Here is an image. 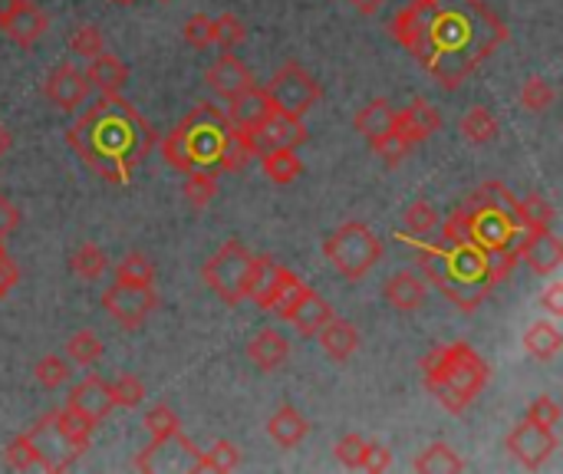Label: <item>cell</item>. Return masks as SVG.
<instances>
[{
	"label": "cell",
	"instance_id": "1",
	"mask_svg": "<svg viewBox=\"0 0 563 474\" xmlns=\"http://www.w3.org/2000/svg\"><path fill=\"white\" fill-rule=\"evenodd\" d=\"M393 36L452 89L505 40V23L482 0H416L396 13Z\"/></svg>",
	"mask_w": 563,
	"mask_h": 474
},
{
	"label": "cell",
	"instance_id": "2",
	"mask_svg": "<svg viewBox=\"0 0 563 474\" xmlns=\"http://www.w3.org/2000/svg\"><path fill=\"white\" fill-rule=\"evenodd\" d=\"M66 142L106 181L129 185L132 165L155 145V132L125 99H119V92H102V99L66 132Z\"/></svg>",
	"mask_w": 563,
	"mask_h": 474
},
{
	"label": "cell",
	"instance_id": "3",
	"mask_svg": "<svg viewBox=\"0 0 563 474\" xmlns=\"http://www.w3.org/2000/svg\"><path fill=\"white\" fill-rule=\"evenodd\" d=\"M416 257L422 274L459 307V310H475L488 290V261L485 251L475 244H416Z\"/></svg>",
	"mask_w": 563,
	"mask_h": 474
},
{
	"label": "cell",
	"instance_id": "4",
	"mask_svg": "<svg viewBox=\"0 0 563 474\" xmlns=\"http://www.w3.org/2000/svg\"><path fill=\"white\" fill-rule=\"evenodd\" d=\"M422 373H426V389L432 393V399H439V406L449 409L452 416L468 412V406L488 386V363L468 343L435 346L422 360Z\"/></svg>",
	"mask_w": 563,
	"mask_h": 474
},
{
	"label": "cell",
	"instance_id": "5",
	"mask_svg": "<svg viewBox=\"0 0 563 474\" xmlns=\"http://www.w3.org/2000/svg\"><path fill=\"white\" fill-rule=\"evenodd\" d=\"M228 129H231L228 115H221L214 106L201 102L195 112H188L162 139V155L181 175H188L195 168L218 172V155H221V145H224Z\"/></svg>",
	"mask_w": 563,
	"mask_h": 474
},
{
	"label": "cell",
	"instance_id": "6",
	"mask_svg": "<svg viewBox=\"0 0 563 474\" xmlns=\"http://www.w3.org/2000/svg\"><path fill=\"white\" fill-rule=\"evenodd\" d=\"M323 257L336 267L340 277L363 280L379 264L383 241L363 221H346L323 241Z\"/></svg>",
	"mask_w": 563,
	"mask_h": 474
},
{
	"label": "cell",
	"instance_id": "7",
	"mask_svg": "<svg viewBox=\"0 0 563 474\" xmlns=\"http://www.w3.org/2000/svg\"><path fill=\"white\" fill-rule=\"evenodd\" d=\"M251 267H254V254L241 244V241H224L201 267V277L208 284V290L228 304V307H238L247 290V277H251Z\"/></svg>",
	"mask_w": 563,
	"mask_h": 474
},
{
	"label": "cell",
	"instance_id": "8",
	"mask_svg": "<svg viewBox=\"0 0 563 474\" xmlns=\"http://www.w3.org/2000/svg\"><path fill=\"white\" fill-rule=\"evenodd\" d=\"M267 96L274 102L277 112H290V115H307L317 102H320V86L317 79L300 66V63H287L267 86Z\"/></svg>",
	"mask_w": 563,
	"mask_h": 474
},
{
	"label": "cell",
	"instance_id": "9",
	"mask_svg": "<svg viewBox=\"0 0 563 474\" xmlns=\"http://www.w3.org/2000/svg\"><path fill=\"white\" fill-rule=\"evenodd\" d=\"M468 211V244L482 247V251H498V247H518V238L525 234V228L518 221H511L508 214L465 201Z\"/></svg>",
	"mask_w": 563,
	"mask_h": 474
},
{
	"label": "cell",
	"instance_id": "10",
	"mask_svg": "<svg viewBox=\"0 0 563 474\" xmlns=\"http://www.w3.org/2000/svg\"><path fill=\"white\" fill-rule=\"evenodd\" d=\"M158 307V294L155 287H135V284H112L106 294H102V310L125 330H135L142 327Z\"/></svg>",
	"mask_w": 563,
	"mask_h": 474
},
{
	"label": "cell",
	"instance_id": "11",
	"mask_svg": "<svg viewBox=\"0 0 563 474\" xmlns=\"http://www.w3.org/2000/svg\"><path fill=\"white\" fill-rule=\"evenodd\" d=\"M198 449L178 432L172 436H162V439H152V445L135 459V469L139 472H195L198 465Z\"/></svg>",
	"mask_w": 563,
	"mask_h": 474
},
{
	"label": "cell",
	"instance_id": "12",
	"mask_svg": "<svg viewBox=\"0 0 563 474\" xmlns=\"http://www.w3.org/2000/svg\"><path fill=\"white\" fill-rule=\"evenodd\" d=\"M558 436H554V429H544V426H538V422H521L511 436H508V449H511V455L521 462V469H528V472H538L541 465H548L551 462V455L558 452Z\"/></svg>",
	"mask_w": 563,
	"mask_h": 474
},
{
	"label": "cell",
	"instance_id": "13",
	"mask_svg": "<svg viewBox=\"0 0 563 474\" xmlns=\"http://www.w3.org/2000/svg\"><path fill=\"white\" fill-rule=\"evenodd\" d=\"M518 261H525L538 277H551L561 271L563 241L551 228H531L518 238Z\"/></svg>",
	"mask_w": 563,
	"mask_h": 474
},
{
	"label": "cell",
	"instance_id": "14",
	"mask_svg": "<svg viewBox=\"0 0 563 474\" xmlns=\"http://www.w3.org/2000/svg\"><path fill=\"white\" fill-rule=\"evenodd\" d=\"M26 436H30V442L36 445V455H40V469H43V472H66V469L79 459V452H76V449L63 439V432L56 429L53 412L43 416V419H36V426H33Z\"/></svg>",
	"mask_w": 563,
	"mask_h": 474
},
{
	"label": "cell",
	"instance_id": "15",
	"mask_svg": "<svg viewBox=\"0 0 563 474\" xmlns=\"http://www.w3.org/2000/svg\"><path fill=\"white\" fill-rule=\"evenodd\" d=\"M43 96H46L56 109L73 112V109H79V106L86 102V96H89V79H86V73H79L73 63H59V66H53L49 76L43 79Z\"/></svg>",
	"mask_w": 563,
	"mask_h": 474
},
{
	"label": "cell",
	"instance_id": "16",
	"mask_svg": "<svg viewBox=\"0 0 563 474\" xmlns=\"http://www.w3.org/2000/svg\"><path fill=\"white\" fill-rule=\"evenodd\" d=\"M66 409L76 412V416H82L89 426L109 419V412L115 409V403H112V396H109V383L99 379V376L79 379V383L69 389V396H66Z\"/></svg>",
	"mask_w": 563,
	"mask_h": 474
},
{
	"label": "cell",
	"instance_id": "17",
	"mask_svg": "<svg viewBox=\"0 0 563 474\" xmlns=\"http://www.w3.org/2000/svg\"><path fill=\"white\" fill-rule=\"evenodd\" d=\"M254 139H257L261 152H264V148H297V145H303V142L310 139V132H307V125H303L300 115L277 112V109H274V112L254 129Z\"/></svg>",
	"mask_w": 563,
	"mask_h": 474
},
{
	"label": "cell",
	"instance_id": "18",
	"mask_svg": "<svg viewBox=\"0 0 563 474\" xmlns=\"http://www.w3.org/2000/svg\"><path fill=\"white\" fill-rule=\"evenodd\" d=\"M271 112H274V102H271L267 89L264 86H254V82L247 89H241L238 96L228 99V122L234 129H244V132H254Z\"/></svg>",
	"mask_w": 563,
	"mask_h": 474
},
{
	"label": "cell",
	"instance_id": "19",
	"mask_svg": "<svg viewBox=\"0 0 563 474\" xmlns=\"http://www.w3.org/2000/svg\"><path fill=\"white\" fill-rule=\"evenodd\" d=\"M205 82H208V89H211L214 96L231 99V96H238L241 89H247V86L254 82V76H251V69H247L238 56H231V49H224V53L208 66Z\"/></svg>",
	"mask_w": 563,
	"mask_h": 474
},
{
	"label": "cell",
	"instance_id": "20",
	"mask_svg": "<svg viewBox=\"0 0 563 474\" xmlns=\"http://www.w3.org/2000/svg\"><path fill=\"white\" fill-rule=\"evenodd\" d=\"M393 129H399L416 145V142L432 139L442 129V115H439V109H432L429 99H412L406 109L396 112V125Z\"/></svg>",
	"mask_w": 563,
	"mask_h": 474
},
{
	"label": "cell",
	"instance_id": "21",
	"mask_svg": "<svg viewBox=\"0 0 563 474\" xmlns=\"http://www.w3.org/2000/svg\"><path fill=\"white\" fill-rule=\"evenodd\" d=\"M284 277H287V267H280L274 257H254V267H251L244 297L254 300L261 310H271L274 307V297H277L280 284H284Z\"/></svg>",
	"mask_w": 563,
	"mask_h": 474
},
{
	"label": "cell",
	"instance_id": "22",
	"mask_svg": "<svg viewBox=\"0 0 563 474\" xmlns=\"http://www.w3.org/2000/svg\"><path fill=\"white\" fill-rule=\"evenodd\" d=\"M46 26H49L46 13H43L36 3H30V0H23V3L0 23V30H3L16 46H23V49L36 46V40L46 33Z\"/></svg>",
	"mask_w": 563,
	"mask_h": 474
},
{
	"label": "cell",
	"instance_id": "23",
	"mask_svg": "<svg viewBox=\"0 0 563 474\" xmlns=\"http://www.w3.org/2000/svg\"><path fill=\"white\" fill-rule=\"evenodd\" d=\"M287 356H290V340H287L280 330H274V327L261 330V333L247 343V360H251L261 373L280 370V366L287 363Z\"/></svg>",
	"mask_w": 563,
	"mask_h": 474
},
{
	"label": "cell",
	"instance_id": "24",
	"mask_svg": "<svg viewBox=\"0 0 563 474\" xmlns=\"http://www.w3.org/2000/svg\"><path fill=\"white\" fill-rule=\"evenodd\" d=\"M333 317V307L313 290V287H307L303 290V297L297 300V307L290 310V323H294V330L300 333V337H317L320 333V327L327 323Z\"/></svg>",
	"mask_w": 563,
	"mask_h": 474
},
{
	"label": "cell",
	"instance_id": "25",
	"mask_svg": "<svg viewBox=\"0 0 563 474\" xmlns=\"http://www.w3.org/2000/svg\"><path fill=\"white\" fill-rule=\"evenodd\" d=\"M317 337H320L323 353H327L333 363H346V360L360 350V333H356V327L346 323V320H336V317H330V320L320 327Z\"/></svg>",
	"mask_w": 563,
	"mask_h": 474
},
{
	"label": "cell",
	"instance_id": "26",
	"mask_svg": "<svg viewBox=\"0 0 563 474\" xmlns=\"http://www.w3.org/2000/svg\"><path fill=\"white\" fill-rule=\"evenodd\" d=\"M257 155H261V145L254 139V132H244V129L231 125L228 135H224L221 155H218V172H241Z\"/></svg>",
	"mask_w": 563,
	"mask_h": 474
},
{
	"label": "cell",
	"instance_id": "27",
	"mask_svg": "<svg viewBox=\"0 0 563 474\" xmlns=\"http://www.w3.org/2000/svg\"><path fill=\"white\" fill-rule=\"evenodd\" d=\"M86 79H89V86H96L102 92H122L125 82H129V66L119 56H112V53L102 49V53H96L89 59Z\"/></svg>",
	"mask_w": 563,
	"mask_h": 474
},
{
	"label": "cell",
	"instance_id": "28",
	"mask_svg": "<svg viewBox=\"0 0 563 474\" xmlns=\"http://www.w3.org/2000/svg\"><path fill=\"white\" fill-rule=\"evenodd\" d=\"M383 294H386L389 307H396L399 313H412V310H419L426 304V284L416 274H409V271L393 274L386 280V290Z\"/></svg>",
	"mask_w": 563,
	"mask_h": 474
},
{
	"label": "cell",
	"instance_id": "29",
	"mask_svg": "<svg viewBox=\"0 0 563 474\" xmlns=\"http://www.w3.org/2000/svg\"><path fill=\"white\" fill-rule=\"evenodd\" d=\"M307 432H310V426H307V419H303L294 406H280V409L271 416V422H267V436H271L280 449H297V445L307 439Z\"/></svg>",
	"mask_w": 563,
	"mask_h": 474
},
{
	"label": "cell",
	"instance_id": "30",
	"mask_svg": "<svg viewBox=\"0 0 563 474\" xmlns=\"http://www.w3.org/2000/svg\"><path fill=\"white\" fill-rule=\"evenodd\" d=\"M257 158H261L264 175H267L274 185H290V181H297L300 172H303V162H300V155H297L294 148H264Z\"/></svg>",
	"mask_w": 563,
	"mask_h": 474
},
{
	"label": "cell",
	"instance_id": "31",
	"mask_svg": "<svg viewBox=\"0 0 563 474\" xmlns=\"http://www.w3.org/2000/svg\"><path fill=\"white\" fill-rule=\"evenodd\" d=\"M353 125H356V132H360L363 139L373 142V139L386 135V132L396 125V109H393L386 99H376V102H369V106H363V109L356 112Z\"/></svg>",
	"mask_w": 563,
	"mask_h": 474
},
{
	"label": "cell",
	"instance_id": "32",
	"mask_svg": "<svg viewBox=\"0 0 563 474\" xmlns=\"http://www.w3.org/2000/svg\"><path fill=\"white\" fill-rule=\"evenodd\" d=\"M419 474H459L465 472V462L449 442H432L412 465Z\"/></svg>",
	"mask_w": 563,
	"mask_h": 474
},
{
	"label": "cell",
	"instance_id": "33",
	"mask_svg": "<svg viewBox=\"0 0 563 474\" xmlns=\"http://www.w3.org/2000/svg\"><path fill=\"white\" fill-rule=\"evenodd\" d=\"M561 330H558L554 323H548V320L528 327V333H525V350H528V356H534V360H541V363L554 360V356L561 353Z\"/></svg>",
	"mask_w": 563,
	"mask_h": 474
},
{
	"label": "cell",
	"instance_id": "34",
	"mask_svg": "<svg viewBox=\"0 0 563 474\" xmlns=\"http://www.w3.org/2000/svg\"><path fill=\"white\" fill-rule=\"evenodd\" d=\"M462 132H465V139H468V142L485 145V142H495V139H498L501 125H498V119H495V112H492V109H485V106H472V109L465 112V119H462Z\"/></svg>",
	"mask_w": 563,
	"mask_h": 474
},
{
	"label": "cell",
	"instance_id": "35",
	"mask_svg": "<svg viewBox=\"0 0 563 474\" xmlns=\"http://www.w3.org/2000/svg\"><path fill=\"white\" fill-rule=\"evenodd\" d=\"M69 267H73V274L76 277H82V280H99L106 271H109V261H106V254H102V247L99 244H79L76 251H73V257H69Z\"/></svg>",
	"mask_w": 563,
	"mask_h": 474
},
{
	"label": "cell",
	"instance_id": "36",
	"mask_svg": "<svg viewBox=\"0 0 563 474\" xmlns=\"http://www.w3.org/2000/svg\"><path fill=\"white\" fill-rule=\"evenodd\" d=\"M102 353H106V346H102V340L92 330H79V333H73L66 340V356L76 366H86L89 370V366H96L102 360Z\"/></svg>",
	"mask_w": 563,
	"mask_h": 474
},
{
	"label": "cell",
	"instance_id": "37",
	"mask_svg": "<svg viewBox=\"0 0 563 474\" xmlns=\"http://www.w3.org/2000/svg\"><path fill=\"white\" fill-rule=\"evenodd\" d=\"M53 422H56V429L63 432V439L82 455V452H89V442H92V426L82 419V416H76V412H69L66 406L59 409V412H53Z\"/></svg>",
	"mask_w": 563,
	"mask_h": 474
},
{
	"label": "cell",
	"instance_id": "38",
	"mask_svg": "<svg viewBox=\"0 0 563 474\" xmlns=\"http://www.w3.org/2000/svg\"><path fill=\"white\" fill-rule=\"evenodd\" d=\"M238 465H241V452H238V445H234V442H218V445H211L208 452H201V455H198L195 472L228 474V472H234Z\"/></svg>",
	"mask_w": 563,
	"mask_h": 474
},
{
	"label": "cell",
	"instance_id": "39",
	"mask_svg": "<svg viewBox=\"0 0 563 474\" xmlns=\"http://www.w3.org/2000/svg\"><path fill=\"white\" fill-rule=\"evenodd\" d=\"M214 195H218V178H214V172L195 168V172L185 175V198H188V205L208 208V205L214 201Z\"/></svg>",
	"mask_w": 563,
	"mask_h": 474
},
{
	"label": "cell",
	"instance_id": "40",
	"mask_svg": "<svg viewBox=\"0 0 563 474\" xmlns=\"http://www.w3.org/2000/svg\"><path fill=\"white\" fill-rule=\"evenodd\" d=\"M115 280L119 284H135V287H148L155 280V267L145 254H125L119 264H115Z\"/></svg>",
	"mask_w": 563,
	"mask_h": 474
},
{
	"label": "cell",
	"instance_id": "41",
	"mask_svg": "<svg viewBox=\"0 0 563 474\" xmlns=\"http://www.w3.org/2000/svg\"><path fill=\"white\" fill-rule=\"evenodd\" d=\"M369 145H373V152L379 155V162H386L389 168H396L399 162H406L409 152H412V142H409L399 129H389L386 135L373 139Z\"/></svg>",
	"mask_w": 563,
	"mask_h": 474
},
{
	"label": "cell",
	"instance_id": "42",
	"mask_svg": "<svg viewBox=\"0 0 563 474\" xmlns=\"http://www.w3.org/2000/svg\"><path fill=\"white\" fill-rule=\"evenodd\" d=\"M554 99H558V89L544 79V76H531L525 86H521V106L528 109V112H548L551 106H554Z\"/></svg>",
	"mask_w": 563,
	"mask_h": 474
},
{
	"label": "cell",
	"instance_id": "43",
	"mask_svg": "<svg viewBox=\"0 0 563 474\" xmlns=\"http://www.w3.org/2000/svg\"><path fill=\"white\" fill-rule=\"evenodd\" d=\"M109 396L119 409H139L145 403V383L135 379L132 373H122L119 379L109 383Z\"/></svg>",
	"mask_w": 563,
	"mask_h": 474
},
{
	"label": "cell",
	"instance_id": "44",
	"mask_svg": "<svg viewBox=\"0 0 563 474\" xmlns=\"http://www.w3.org/2000/svg\"><path fill=\"white\" fill-rule=\"evenodd\" d=\"M554 218H558V211H554V205L548 198L528 195L521 201V224H525V231H531V228H551Z\"/></svg>",
	"mask_w": 563,
	"mask_h": 474
},
{
	"label": "cell",
	"instance_id": "45",
	"mask_svg": "<svg viewBox=\"0 0 563 474\" xmlns=\"http://www.w3.org/2000/svg\"><path fill=\"white\" fill-rule=\"evenodd\" d=\"M211 36H214V43H218L221 49H234L238 43H244L247 26H244L234 13H221V16L211 20Z\"/></svg>",
	"mask_w": 563,
	"mask_h": 474
},
{
	"label": "cell",
	"instance_id": "46",
	"mask_svg": "<svg viewBox=\"0 0 563 474\" xmlns=\"http://www.w3.org/2000/svg\"><path fill=\"white\" fill-rule=\"evenodd\" d=\"M69 49H73L76 56H86V59H92L96 53H102V49H106L102 30H99L96 23H79V26L69 33Z\"/></svg>",
	"mask_w": 563,
	"mask_h": 474
},
{
	"label": "cell",
	"instance_id": "47",
	"mask_svg": "<svg viewBox=\"0 0 563 474\" xmlns=\"http://www.w3.org/2000/svg\"><path fill=\"white\" fill-rule=\"evenodd\" d=\"M3 462L13 469V472H30V469H40V455H36V445L30 442V436H16L7 452H3Z\"/></svg>",
	"mask_w": 563,
	"mask_h": 474
},
{
	"label": "cell",
	"instance_id": "48",
	"mask_svg": "<svg viewBox=\"0 0 563 474\" xmlns=\"http://www.w3.org/2000/svg\"><path fill=\"white\" fill-rule=\"evenodd\" d=\"M406 228L416 234V238H426L439 228V211L432 201H412L406 208Z\"/></svg>",
	"mask_w": 563,
	"mask_h": 474
},
{
	"label": "cell",
	"instance_id": "49",
	"mask_svg": "<svg viewBox=\"0 0 563 474\" xmlns=\"http://www.w3.org/2000/svg\"><path fill=\"white\" fill-rule=\"evenodd\" d=\"M33 376L43 389H59L69 379V363L63 356H43V360H36Z\"/></svg>",
	"mask_w": 563,
	"mask_h": 474
},
{
	"label": "cell",
	"instance_id": "50",
	"mask_svg": "<svg viewBox=\"0 0 563 474\" xmlns=\"http://www.w3.org/2000/svg\"><path fill=\"white\" fill-rule=\"evenodd\" d=\"M145 429L152 432V439H162V436L178 432V429H181V419H178V412H175V409H168V406H155V409H148V412H145Z\"/></svg>",
	"mask_w": 563,
	"mask_h": 474
},
{
	"label": "cell",
	"instance_id": "51",
	"mask_svg": "<svg viewBox=\"0 0 563 474\" xmlns=\"http://www.w3.org/2000/svg\"><path fill=\"white\" fill-rule=\"evenodd\" d=\"M360 472H389L393 469V455H389V449L386 445H379V442H363V452H360V465H356Z\"/></svg>",
	"mask_w": 563,
	"mask_h": 474
},
{
	"label": "cell",
	"instance_id": "52",
	"mask_svg": "<svg viewBox=\"0 0 563 474\" xmlns=\"http://www.w3.org/2000/svg\"><path fill=\"white\" fill-rule=\"evenodd\" d=\"M185 40H188V46H195V49H208V46L214 43V36H211V16H205V13L188 16V23H185Z\"/></svg>",
	"mask_w": 563,
	"mask_h": 474
},
{
	"label": "cell",
	"instance_id": "53",
	"mask_svg": "<svg viewBox=\"0 0 563 474\" xmlns=\"http://www.w3.org/2000/svg\"><path fill=\"white\" fill-rule=\"evenodd\" d=\"M528 422H538L544 429H554L561 422V406L551 399V396H538L531 406H528Z\"/></svg>",
	"mask_w": 563,
	"mask_h": 474
},
{
	"label": "cell",
	"instance_id": "54",
	"mask_svg": "<svg viewBox=\"0 0 563 474\" xmlns=\"http://www.w3.org/2000/svg\"><path fill=\"white\" fill-rule=\"evenodd\" d=\"M363 436H356V432H350V436H343L336 445H333V455H336V462L340 465H346V469H356L360 465V452H363Z\"/></svg>",
	"mask_w": 563,
	"mask_h": 474
},
{
	"label": "cell",
	"instance_id": "55",
	"mask_svg": "<svg viewBox=\"0 0 563 474\" xmlns=\"http://www.w3.org/2000/svg\"><path fill=\"white\" fill-rule=\"evenodd\" d=\"M16 284H20V267H16V261H13L7 251H0V300H3Z\"/></svg>",
	"mask_w": 563,
	"mask_h": 474
},
{
	"label": "cell",
	"instance_id": "56",
	"mask_svg": "<svg viewBox=\"0 0 563 474\" xmlns=\"http://www.w3.org/2000/svg\"><path fill=\"white\" fill-rule=\"evenodd\" d=\"M16 224H20V211H16V205H10V201L0 195V241H7V238L16 231Z\"/></svg>",
	"mask_w": 563,
	"mask_h": 474
},
{
	"label": "cell",
	"instance_id": "57",
	"mask_svg": "<svg viewBox=\"0 0 563 474\" xmlns=\"http://www.w3.org/2000/svg\"><path fill=\"white\" fill-rule=\"evenodd\" d=\"M541 307L551 313V317H563V284L554 280L544 294H541Z\"/></svg>",
	"mask_w": 563,
	"mask_h": 474
},
{
	"label": "cell",
	"instance_id": "58",
	"mask_svg": "<svg viewBox=\"0 0 563 474\" xmlns=\"http://www.w3.org/2000/svg\"><path fill=\"white\" fill-rule=\"evenodd\" d=\"M353 10H360V13H379L383 10V3H389V0H346Z\"/></svg>",
	"mask_w": 563,
	"mask_h": 474
},
{
	"label": "cell",
	"instance_id": "59",
	"mask_svg": "<svg viewBox=\"0 0 563 474\" xmlns=\"http://www.w3.org/2000/svg\"><path fill=\"white\" fill-rule=\"evenodd\" d=\"M20 3H23V0H0V23H3V20H7Z\"/></svg>",
	"mask_w": 563,
	"mask_h": 474
},
{
	"label": "cell",
	"instance_id": "60",
	"mask_svg": "<svg viewBox=\"0 0 563 474\" xmlns=\"http://www.w3.org/2000/svg\"><path fill=\"white\" fill-rule=\"evenodd\" d=\"M10 145H13V139H10V132H7V129L0 125V158H3L7 152H10Z\"/></svg>",
	"mask_w": 563,
	"mask_h": 474
},
{
	"label": "cell",
	"instance_id": "61",
	"mask_svg": "<svg viewBox=\"0 0 563 474\" xmlns=\"http://www.w3.org/2000/svg\"><path fill=\"white\" fill-rule=\"evenodd\" d=\"M115 3H135V0H115Z\"/></svg>",
	"mask_w": 563,
	"mask_h": 474
},
{
	"label": "cell",
	"instance_id": "62",
	"mask_svg": "<svg viewBox=\"0 0 563 474\" xmlns=\"http://www.w3.org/2000/svg\"><path fill=\"white\" fill-rule=\"evenodd\" d=\"M0 251H3V241H0Z\"/></svg>",
	"mask_w": 563,
	"mask_h": 474
}]
</instances>
